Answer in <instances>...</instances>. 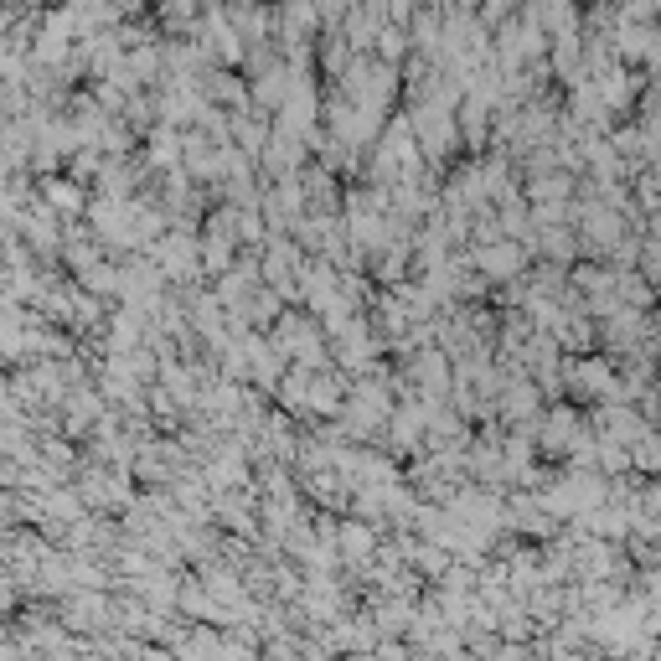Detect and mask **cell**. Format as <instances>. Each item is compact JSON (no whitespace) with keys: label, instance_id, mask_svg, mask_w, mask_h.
<instances>
[{"label":"cell","instance_id":"obj_1","mask_svg":"<svg viewBox=\"0 0 661 661\" xmlns=\"http://www.w3.org/2000/svg\"><path fill=\"white\" fill-rule=\"evenodd\" d=\"M475 263H481L486 274H496V279H506V274H517V263H522V254L511 243H491V248H475Z\"/></svg>","mask_w":661,"mask_h":661},{"label":"cell","instance_id":"obj_2","mask_svg":"<svg viewBox=\"0 0 661 661\" xmlns=\"http://www.w3.org/2000/svg\"><path fill=\"white\" fill-rule=\"evenodd\" d=\"M155 258H160V274H186V269H191V258H196V254H191V238H171V243H160V254H155Z\"/></svg>","mask_w":661,"mask_h":661},{"label":"cell","instance_id":"obj_3","mask_svg":"<svg viewBox=\"0 0 661 661\" xmlns=\"http://www.w3.org/2000/svg\"><path fill=\"white\" fill-rule=\"evenodd\" d=\"M372 542H377V537L367 532V527H357V522H352V527H341V548L352 553V558H362V553H372Z\"/></svg>","mask_w":661,"mask_h":661},{"label":"cell","instance_id":"obj_4","mask_svg":"<svg viewBox=\"0 0 661 661\" xmlns=\"http://www.w3.org/2000/svg\"><path fill=\"white\" fill-rule=\"evenodd\" d=\"M625 98H631V78H625V73H609V78H605V104H625Z\"/></svg>","mask_w":661,"mask_h":661},{"label":"cell","instance_id":"obj_5","mask_svg":"<svg viewBox=\"0 0 661 661\" xmlns=\"http://www.w3.org/2000/svg\"><path fill=\"white\" fill-rule=\"evenodd\" d=\"M542 243H548L542 254H553V258H568V254H573V238H568V233H548Z\"/></svg>","mask_w":661,"mask_h":661},{"label":"cell","instance_id":"obj_6","mask_svg":"<svg viewBox=\"0 0 661 661\" xmlns=\"http://www.w3.org/2000/svg\"><path fill=\"white\" fill-rule=\"evenodd\" d=\"M532 403H537V393H532V388H511V398H506V408H511V413H527Z\"/></svg>","mask_w":661,"mask_h":661},{"label":"cell","instance_id":"obj_7","mask_svg":"<svg viewBox=\"0 0 661 661\" xmlns=\"http://www.w3.org/2000/svg\"><path fill=\"white\" fill-rule=\"evenodd\" d=\"M52 202H57V212H78V191L73 186H52Z\"/></svg>","mask_w":661,"mask_h":661},{"label":"cell","instance_id":"obj_8","mask_svg":"<svg viewBox=\"0 0 661 661\" xmlns=\"http://www.w3.org/2000/svg\"><path fill=\"white\" fill-rule=\"evenodd\" d=\"M377 47H383V57H398V52H403V37H398V31H383Z\"/></svg>","mask_w":661,"mask_h":661},{"label":"cell","instance_id":"obj_9","mask_svg":"<svg viewBox=\"0 0 661 661\" xmlns=\"http://www.w3.org/2000/svg\"><path fill=\"white\" fill-rule=\"evenodd\" d=\"M501 227H506V233H522V227H527V212H522V207H506Z\"/></svg>","mask_w":661,"mask_h":661},{"label":"cell","instance_id":"obj_10","mask_svg":"<svg viewBox=\"0 0 661 661\" xmlns=\"http://www.w3.org/2000/svg\"><path fill=\"white\" fill-rule=\"evenodd\" d=\"M238 140L248 145V150H258V145H263V129H258V124H243V129H238Z\"/></svg>","mask_w":661,"mask_h":661}]
</instances>
